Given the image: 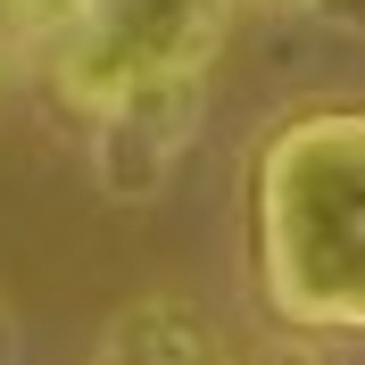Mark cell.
<instances>
[{
    "mask_svg": "<svg viewBox=\"0 0 365 365\" xmlns=\"http://www.w3.org/2000/svg\"><path fill=\"white\" fill-rule=\"evenodd\" d=\"M257 291L291 332H365V108H299L250 175Z\"/></svg>",
    "mask_w": 365,
    "mask_h": 365,
    "instance_id": "1",
    "label": "cell"
},
{
    "mask_svg": "<svg viewBox=\"0 0 365 365\" xmlns=\"http://www.w3.org/2000/svg\"><path fill=\"white\" fill-rule=\"evenodd\" d=\"M100 365H232V341L191 299H133L100 332Z\"/></svg>",
    "mask_w": 365,
    "mask_h": 365,
    "instance_id": "4",
    "label": "cell"
},
{
    "mask_svg": "<svg viewBox=\"0 0 365 365\" xmlns=\"http://www.w3.org/2000/svg\"><path fill=\"white\" fill-rule=\"evenodd\" d=\"M200 108H207V67L133 75L91 116V175H100V191L125 207L158 200L166 175L182 166V150H191V133H200Z\"/></svg>",
    "mask_w": 365,
    "mask_h": 365,
    "instance_id": "3",
    "label": "cell"
},
{
    "mask_svg": "<svg viewBox=\"0 0 365 365\" xmlns=\"http://www.w3.org/2000/svg\"><path fill=\"white\" fill-rule=\"evenodd\" d=\"M257 9H299V0H257Z\"/></svg>",
    "mask_w": 365,
    "mask_h": 365,
    "instance_id": "8",
    "label": "cell"
},
{
    "mask_svg": "<svg viewBox=\"0 0 365 365\" xmlns=\"http://www.w3.org/2000/svg\"><path fill=\"white\" fill-rule=\"evenodd\" d=\"M75 17H83V0H0V25L25 42H58Z\"/></svg>",
    "mask_w": 365,
    "mask_h": 365,
    "instance_id": "5",
    "label": "cell"
},
{
    "mask_svg": "<svg viewBox=\"0 0 365 365\" xmlns=\"http://www.w3.org/2000/svg\"><path fill=\"white\" fill-rule=\"evenodd\" d=\"M291 365H299V357H291Z\"/></svg>",
    "mask_w": 365,
    "mask_h": 365,
    "instance_id": "9",
    "label": "cell"
},
{
    "mask_svg": "<svg viewBox=\"0 0 365 365\" xmlns=\"http://www.w3.org/2000/svg\"><path fill=\"white\" fill-rule=\"evenodd\" d=\"M232 0H83V17L50 42V83L83 116H100L133 75L207 67Z\"/></svg>",
    "mask_w": 365,
    "mask_h": 365,
    "instance_id": "2",
    "label": "cell"
},
{
    "mask_svg": "<svg viewBox=\"0 0 365 365\" xmlns=\"http://www.w3.org/2000/svg\"><path fill=\"white\" fill-rule=\"evenodd\" d=\"M0 365H17V316L0 307Z\"/></svg>",
    "mask_w": 365,
    "mask_h": 365,
    "instance_id": "7",
    "label": "cell"
},
{
    "mask_svg": "<svg viewBox=\"0 0 365 365\" xmlns=\"http://www.w3.org/2000/svg\"><path fill=\"white\" fill-rule=\"evenodd\" d=\"M299 9H316V17L349 25V34H365V0H299Z\"/></svg>",
    "mask_w": 365,
    "mask_h": 365,
    "instance_id": "6",
    "label": "cell"
}]
</instances>
